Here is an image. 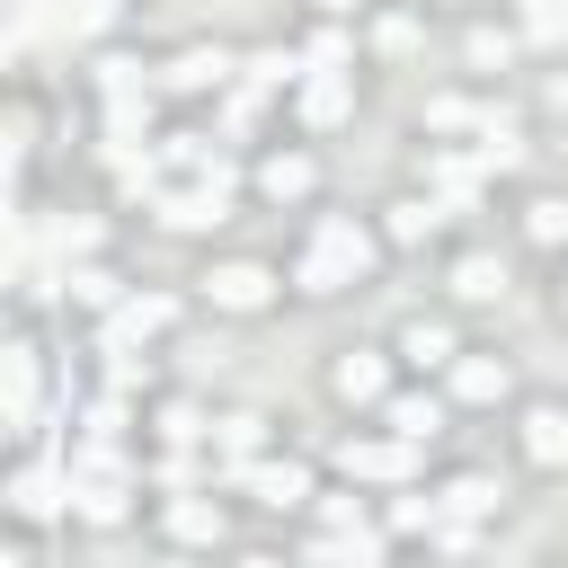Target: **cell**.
<instances>
[{
  "mask_svg": "<svg viewBox=\"0 0 568 568\" xmlns=\"http://www.w3.org/2000/svg\"><path fill=\"white\" fill-rule=\"evenodd\" d=\"M559 302H568V284H559Z\"/></svg>",
  "mask_w": 568,
  "mask_h": 568,
  "instance_id": "b9f144b4",
  "label": "cell"
},
{
  "mask_svg": "<svg viewBox=\"0 0 568 568\" xmlns=\"http://www.w3.org/2000/svg\"><path fill=\"white\" fill-rule=\"evenodd\" d=\"M89 435L115 444V435H124V399H98V408H89Z\"/></svg>",
  "mask_w": 568,
  "mask_h": 568,
  "instance_id": "8d00e7d4",
  "label": "cell"
},
{
  "mask_svg": "<svg viewBox=\"0 0 568 568\" xmlns=\"http://www.w3.org/2000/svg\"><path fill=\"white\" fill-rule=\"evenodd\" d=\"M204 293H213V311H266V302H275V275H266L257 257H231V266L204 275Z\"/></svg>",
  "mask_w": 568,
  "mask_h": 568,
  "instance_id": "3957f363",
  "label": "cell"
},
{
  "mask_svg": "<svg viewBox=\"0 0 568 568\" xmlns=\"http://www.w3.org/2000/svg\"><path fill=\"white\" fill-rule=\"evenodd\" d=\"M364 266H373V231H364L355 213H328V222L311 231V248H302L293 284H302V293H346Z\"/></svg>",
  "mask_w": 568,
  "mask_h": 568,
  "instance_id": "6da1fadb",
  "label": "cell"
},
{
  "mask_svg": "<svg viewBox=\"0 0 568 568\" xmlns=\"http://www.w3.org/2000/svg\"><path fill=\"white\" fill-rule=\"evenodd\" d=\"M435 506H444V524H479V515H497V479H479V470L470 479H444Z\"/></svg>",
  "mask_w": 568,
  "mask_h": 568,
  "instance_id": "e0dca14e",
  "label": "cell"
},
{
  "mask_svg": "<svg viewBox=\"0 0 568 568\" xmlns=\"http://www.w3.org/2000/svg\"><path fill=\"white\" fill-rule=\"evenodd\" d=\"M453 399H506V364L497 355H453Z\"/></svg>",
  "mask_w": 568,
  "mask_h": 568,
  "instance_id": "d6986e66",
  "label": "cell"
},
{
  "mask_svg": "<svg viewBox=\"0 0 568 568\" xmlns=\"http://www.w3.org/2000/svg\"><path fill=\"white\" fill-rule=\"evenodd\" d=\"M524 231H532L541 248H559V240H568V204H559V195H541V204L524 213Z\"/></svg>",
  "mask_w": 568,
  "mask_h": 568,
  "instance_id": "d6a6232c",
  "label": "cell"
},
{
  "mask_svg": "<svg viewBox=\"0 0 568 568\" xmlns=\"http://www.w3.org/2000/svg\"><path fill=\"white\" fill-rule=\"evenodd\" d=\"M169 160H178V169H186L204 195H222V204H231V160H222L204 133H169Z\"/></svg>",
  "mask_w": 568,
  "mask_h": 568,
  "instance_id": "52a82bcc",
  "label": "cell"
},
{
  "mask_svg": "<svg viewBox=\"0 0 568 568\" xmlns=\"http://www.w3.org/2000/svg\"><path fill=\"white\" fill-rule=\"evenodd\" d=\"M98 89H106V98H151L142 62H124V53H106V62H98Z\"/></svg>",
  "mask_w": 568,
  "mask_h": 568,
  "instance_id": "f1b7e54d",
  "label": "cell"
},
{
  "mask_svg": "<svg viewBox=\"0 0 568 568\" xmlns=\"http://www.w3.org/2000/svg\"><path fill=\"white\" fill-rule=\"evenodd\" d=\"M62 284H71V302H80V311H124V293H115V275H106V266H71Z\"/></svg>",
  "mask_w": 568,
  "mask_h": 568,
  "instance_id": "cb8c5ba5",
  "label": "cell"
},
{
  "mask_svg": "<svg viewBox=\"0 0 568 568\" xmlns=\"http://www.w3.org/2000/svg\"><path fill=\"white\" fill-rule=\"evenodd\" d=\"M524 453H532L541 470H568V417H559V408H532V417H524Z\"/></svg>",
  "mask_w": 568,
  "mask_h": 568,
  "instance_id": "ac0fdd59",
  "label": "cell"
},
{
  "mask_svg": "<svg viewBox=\"0 0 568 568\" xmlns=\"http://www.w3.org/2000/svg\"><path fill=\"white\" fill-rule=\"evenodd\" d=\"M62 497H71V470H53V462H27V470L9 479V506H18L27 524H44V515H53Z\"/></svg>",
  "mask_w": 568,
  "mask_h": 568,
  "instance_id": "8992f818",
  "label": "cell"
},
{
  "mask_svg": "<svg viewBox=\"0 0 568 568\" xmlns=\"http://www.w3.org/2000/svg\"><path fill=\"white\" fill-rule=\"evenodd\" d=\"M89 248H98V222L89 213H62L53 222V257H89Z\"/></svg>",
  "mask_w": 568,
  "mask_h": 568,
  "instance_id": "1f68e13d",
  "label": "cell"
},
{
  "mask_svg": "<svg viewBox=\"0 0 568 568\" xmlns=\"http://www.w3.org/2000/svg\"><path fill=\"white\" fill-rule=\"evenodd\" d=\"M320 524H328V532H364V515H355V497H328V506H320Z\"/></svg>",
  "mask_w": 568,
  "mask_h": 568,
  "instance_id": "f35d334b",
  "label": "cell"
},
{
  "mask_svg": "<svg viewBox=\"0 0 568 568\" xmlns=\"http://www.w3.org/2000/svg\"><path fill=\"white\" fill-rule=\"evenodd\" d=\"M169 532H178V541H222V506H213V497H178V506H169Z\"/></svg>",
  "mask_w": 568,
  "mask_h": 568,
  "instance_id": "603a6c76",
  "label": "cell"
},
{
  "mask_svg": "<svg viewBox=\"0 0 568 568\" xmlns=\"http://www.w3.org/2000/svg\"><path fill=\"white\" fill-rule=\"evenodd\" d=\"M151 213H160L169 231H204V222H222V195H204V186H169V195H151Z\"/></svg>",
  "mask_w": 568,
  "mask_h": 568,
  "instance_id": "9a60e30c",
  "label": "cell"
},
{
  "mask_svg": "<svg viewBox=\"0 0 568 568\" xmlns=\"http://www.w3.org/2000/svg\"><path fill=\"white\" fill-rule=\"evenodd\" d=\"M71 506H80L89 524H124V479H89V470H71Z\"/></svg>",
  "mask_w": 568,
  "mask_h": 568,
  "instance_id": "ffe728a7",
  "label": "cell"
},
{
  "mask_svg": "<svg viewBox=\"0 0 568 568\" xmlns=\"http://www.w3.org/2000/svg\"><path fill=\"white\" fill-rule=\"evenodd\" d=\"M462 53H470V71H497L515 44H506V36H488V27H470V36H462Z\"/></svg>",
  "mask_w": 568,
  "mask_h": 568,
  "instance_id": "836d02e7",
  "label": "cell"
},
{
  "mask_svg": "<svg viewBox=\"0 0 568 568\" xmlns=\"http://www.w3.org/2000/svg\"><path fill=\"white\" fill-rule=\"evenodd\" d=\"M311 178H320V169H311V160H302V151H275V160H266V169H257V186H266V195H275V204H293V195H311Z\"/></svg>",
  "mask_w": 568,
  "mask_h": 568,
  "instance_id": "44dd1931",
  "label": "cell"
},
{
  "mask_svg": "<svg viewBox=\"0 0 568 568\" xmlns=\"http://www.w3.org/2000/svg\"><path fill=\"white\" fill-rule=\"evenodd\" d=\"M231 71H240V62H231L222 44H186V53H178V62L160 71V89H222Z\"/></svg>",
  "mask_w": 568,
  "mask_h": 568,
  "instance_id": "30bf717a",
  "label": "cell"
},
{
  "mask_svg": "<svg viewBox=\"0 0 568 568\" xmlns=\"http://www.w3.org/2000/svg\"><path fill=\"white\" fill-rule=\"evenodd\" d=\"M435 222H444V204H390V240H399V248H417Z\"/></svg>",
  "mask_w": 568,
  "mask_h": 568,
  "instance_id": "f546056e",
  "label": "cell"
},
{
  "mask_svg": "<svg viewBox=\"0 0 568 568\" xmlns=\"http://www.w3.org/2000/svg\"><path fill=\"white\" fill-rule=\"evenodd\" d=\"M453 293H462V302H497V293H506V266H497V257H462V266H453Z\"/></svg>",
  "mask_w": 568,
  "mask_h": 568,
  "instance_id": "d4e9b609",
  "label": "cell"
},
{
  "mask_svg": "<svg viewBox=\"0 0 568 568\" xmlns=\"http://www.w3.org/2000/svg\"><path fill=\"white\" fill-rule=\"evenodd\" d=\"M0 390H9V426H36V346H0Z\"/></svg>",
  "mask_w": 568,
  "mask_h": 568,
  "instance_id": "8fae6325",
  "label": "cell"
},
{
  "mask_svg": "<svg viewBox=\"0 0 568 568\" xmlns=\"http://www.w3.org/2000/svg\"><path fill=\"white\" fill-rule=\"evenodd\" d=\"M346 62H355V44H346L337 27H320V36L302 44V71H328V80H346Z\"/></svg>",
  "mask_w": 568,
  "mask_h": 568,
  "instance_id": "484cf974",
  "label": "cell"
},
{
  "mask_svg": "<svg viewBox=\"0 0 568 568\" xmlns=\"http://www.w3.org/2000/svg\"><path fill=\"white\" fill-rule=\"evenodd\" d=\"M115 9H124V0H80V9H71V36H98Z\"/></svg>",
  "mask_w": 568,
  "mask_h": 568,
  "instance_id": "74e56055",
  "label": "cell"
},
{
  "mask_svg": "<svg viewBox=\"0 0 568 568\" xmlns=\"http://www.w3.org/2000/svg\"><path fill=\"white\" fill-rule=\"evenodd\" d=\"M390 524H399V532H435V524H444V506H435V497H399V506H390Z\"/></svg>",
  "mask_w": 568,
  "mask_h": 568,
  "instance_id": "e575fe53",
  "label": "cell"
},
{
  "mask_svg": "<svg viewBox=\"0 0 568 568\" xmlns=\"http://www.w3.org/2000/svg\"><path fill=\"white\" fill-rule=\"evenodd\" d=\"M240 71H248V89H284V80L302 71V53H248Z\"/></svg>",
  "mask_w": 568,
  "mask_h": 568,
  "instance_id": "4dcf8cb0",
  "label": "cell"
},
{
  "mask_svg": "<svg viewBox=\"0 0 568 568\" xmlns=\"http://www.w3.org/2000/svg\"><path fill=\"white\" fill-rule=\"evenodd\" d=\"M160 435H169V444H195V435H204V417L178 399V408H160Z\"/></svg>",
  "mask_w": 568,
  "mask_h": 568,
  "instance_id": "d590c367",
  "label": "cell"
},
{
  "mask_svg": "<svg viewBox=\"0 0 568 568\" xmlns=\"http://www.w3.org/2000/svg\"><path fill=\"white\" fill-rule=\"evenodd\" d=\"M320 9H355V0H320Z\"/></svg>",
  "mask_w": 568,
  "mask_h": 568,
  "instance_id": "60d3db41",
  "label": "cell"
},
{
  "mask_svg": "<svg viewBox=\"0 0 568 568\" xmlns=\"http://www.w3.org/2000/svg\"><path fill=\"white\" fill-rule=\"evenodd\" d=\"M328 382H337V399H346V408L390 399V373H382V355H364V346H355V355H337V373H328Z\"/></svg>",
  "mask_w": 568,
  "mask_h": 568,
  "instance_id": "7c38bea8",
  "label": "cell"
},
{
  "mask_svg": "<svg viewBox=\"0 0 568 568\" xmlns=\"http://www.w3.org/2000/svg\"><path fill=\"white\" fill-rule=\"evenodd\" d=\"M240 488H257L266 506H302V497H311V470H302V462H248Z\"/></svg>",
  "mask_w": 568,
  "mask_h": 568,
  "instance_id": "5bb4252c",
  "label": "cell"
},
{
  "mask_svg": "<svg viewBox=\"0 0 568 568\" xmlns=\"http://www.w3.org/2000/svg\"><path fill=\"white\" fill-rule=\"evenodd\" d=\"M178 320V302L169 293H124V311H106V328H98V355H133L142 337H160Z\"/></svg>",
  "mask_w": 568,
  "mask_h": 568,
  "instance_id": "7a4b0ae2",
  "label": "cell"
},
{
  "mask_svg": "<svg viewBox=\"0 0 568 568\" xmlns=\"http://www.w3.org/2000/svg\"><path fill=\"white\" fill-rule=\"evenodd\" d=\"M302 568H382V532L364 524V532H320L311 550H302Z\"/></svg>",
  "mask_w": 568,
  "mask_h": 568,
  "instance_id": "9c48e42d",
  "label": "cell"
},
{
  "mask_svg": "<svg viewBox=\"0 0 568 568\" xmlns=\"http://www.w3.org/2000/svg\"><path fill=\"white\" fill-rule=\"evenodd\" d=\"M213 444H222V470L240 479V470L257 462V444H266V417H257V408H231V417L213 426Z\"/></svg>",
  "mask_w": 568,
  "mask_h": 568,
  "instance_id": "4fadbf2b",
  "label": "cell"
},
{
  "mask_svg": "<svg viewBox=\"0 0 568 568\" xmlns=\"http://www.w3.org/2000/svg\"><path fill=\"white\" fill-rule=\"evenodd\" d=\"M479 169H488V160L435 151V160H426V178H435V204H444V213H470V204H479Z\"/></svg>",
  "mask_w": 568,
  "mask_h": 568,
  "instance_id": "ba28073f",
  "label": "cell"
},
{
  "mask_svg": "<svg viewBox=\"0 0 568 568\" xmlns=\"http://www.w3.org/2000/svg\"><path fill=\"white\" fill-rule=\"evenodd\" d=\"M524 36L532 44H568V0H524Z\"/></svg>",
  "mask_w": 568,
  "mask_h": 568,
  "instance_id": "83f0119b",
  "label": "cell"
},
{
  "mask_svg": "<svg viewBox=\"0 0 568 568\" xmlns=\"http://www.w3.org/2000/svg\"><path fill=\"white\" fill-rule=\"evenodd\" d=\"M435 426H444V408H435V399H390V435H408V444H426Z\"/></svg>",
  "mask_w": 568,
  "mask_h": 568,
  "instance_id": "4316f807",
  "label": "cell"
},
{
  "mask_svg": "<svg viewBox=\"0 0 568 568\" xmlns=\"http://www.w3.org/2000/svg\"><path fill=\"white\" fill-rule=\"evenodd\" d=\"M550 98H559V106H568V80H559V89H550Z\"/></svg>",
  "mask_w": 568,
  "mask_h": 568,
  "instance_id": "ab89813d",
  "label": "cell"
},
{
  "mask_svg": "<svg viewBox=\"0 0 568 568\" xmlns=\"http://www.w3.org/2000/svg\"><path fill=\"white\" fill-rule=\"evenodd\" d=\"M337 470H346V479H408V470H417V444H408V435H373V444H337Z\"/></svg>",
  "mask_w": 568,
  "mask_h": 568,
  "instance_id": "277c9868",
  "label": "cell"
},
{
  "mask_svg": "<svg viewBox=\"0 0 568 568\" xmlns=\"http://www.w3.org/2000/svg\"><path fill=\"white\" fill-rule=\"evenodd\" d=\"M426 133H488V142H506L515 124H506V106H470V98H426Z\"/></svg>",
  "mask_w": 568,
  "mask_h": 568,
  "instance_id": "5b68a950",
  "label": "cell"
},
{
  "mask_svg": "<svg viewBox=\"0 0 568 568\" xmlns=\"http://www.w3.org/2000/svg\"><path fill=\"white\" fill-rule=\"evenodd\" d=\"M399 355H408V364H453L462 346H453V328H435V320H408V328H399Z\"/></svg>",
  "mask_w": 568,
  "mask_h": 568,
  "instance_id": "7402d4cb",
  "label": "cell"
},
{
  "mask_svg": "<svg viewBox=\"0 0 568 568\" xmlns=\"http://www.w3.org/2000/svg\"><path fill=\"white\" fill-rule=\"evenodd\" d=\"M346 106H355V89H346V80L302 71V124H346Z\"/></svg>",
  "mask_w": 568,
  "mask_h": 568,
  "instance_id": "2e32d148",
  "label": "cell"
}]
</instances>
